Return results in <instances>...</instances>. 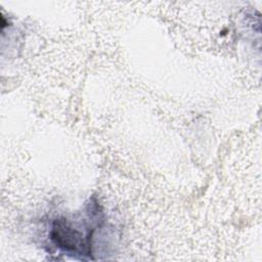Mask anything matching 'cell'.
<instances>
[{"label":"cell","mask_w":262,"mask_h":262,"mask_svg":"<svg viewBox=\"0 0 262 262\" xmlns=\"http://www.w3.org/2000/svg\"><path fill=\"white\" fill-rule=\"evenodd\" d=\"M52 239L59 247L66 250L77 251L78 248L85 247L82 233L73 228L67 221H56L52 228Z\"/></svg>","instance_id":"6da1fadb"}]
</instances>
